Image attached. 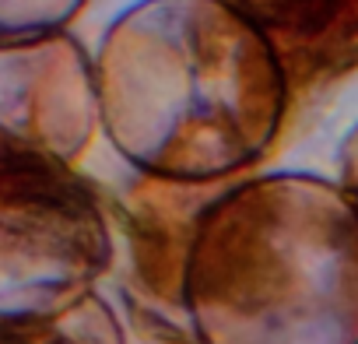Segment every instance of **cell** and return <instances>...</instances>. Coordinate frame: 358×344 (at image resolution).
Listing matches in <instances>:
<instances>
[{
	"label": "cell",
	"instance_id": "cell-2",
	"mask_svg": "<svg viewBox=\"0 0 358 344\" xmlns=\"http://www.w3.org/2000/svg\"><path fill=\"white\" fill-rule=\"evenodd\" d=\"M183 313L197 344H358V197L309 172L229 183L197 218Z\"/></svg>",
	"mask_w": 358,
	"mask_h": 344
},
{
	"label": "cell",
	"instance_id": "cell-1",
	"mask_svg": "<svg viewBox=\"0 0 358 344\" xmlns=\"http://www.w3.org/2000/svg\"><path fill=\"white\" fill-rule=\"evenodd\" d=\"M92 71L99 130L134 172L176 183L250 176L292 106L271 46L229 0H141Z\"/></svg>",
	"mask_w": 358,
	"mask_h": 344
},
{
	"label": "cell",
	"instance_id": "cell-9",
	"mask_svg": "<svg viewBox=\"0 0 358 344\" xmlns=\"http://www.w3.org/2000/svg\"><path fill=\"white\" fill-rule=\"evenodd\" d=\"M337 169H341V172H337V183L358 197V127L344 137L341 155H337Z\"/></svg>",
	"mask_w": 358,
	"mask_h": 344
},
{
	"label": "cell",
	"instance_id": "cell-3",
	"mask_svg": "<svg viewBox=\"0 0 358 344\" xmlns=\"http://www.w3.org/2000/svg\"><path fill=\"white\" fill-rule=\"evenodd\" d=\"M109 267L102 190L71 162L0 141V320L60 309Z\"/></svg>",
	"mask_w": 358,
	"mask_h": 344
},
{
	"label": "cell",
	"instance_id": "cell-8",
	"mask_svg": "<svg viewBox=\"0 0 358 344\" xmlns=\"http://www.w3.org/2000/svg\"><path fill=\"white\" fill-rule=\"evenodd\" d=\"M85 0H0V43L64 32Z\"/></svg>",
	"mask_w": 358,
	"mask_h": 344
},
{
	"label": "cell",
	"instance_id": "cell-4",
	"mask_svg": "<svg viewBox=\"0 0 358 344\" xmlns=\"http://www.w3.org/2000/svg\"><path fill=\"white\" fill-rule=\"evenodd\" d=\"M99 134L95 71L67 32L0 43V141L78 162Z\"/></svg>",
	"mask_w": 358,
	"mask_h": 344
},
{
	"label": "cell",
	"instance_id": "cell-7",
	"mask_svg": "<svg viewBox=\"0 0 358 344\" xmlns=\"http://www.w3.org/2000/svg\"><path fill=\"white\" fill-rule=\"evenodd\" d=\"M0 344H197V337L127 288L120 306L92 288L60 309L0 320Z\"/></svg>",
	"mask_w": 358,
	"mask_h": 344
},
{
	"label": "cell",
	"instance_id": "cell-5",
	"mask_svg": "<svg viewBox=\"0 0 358 344\" xmlns=\"http://www.w3.org/2000/svg\"><path fill=\"white\" fill-rule=\"evenodd\" d=\"M229 183H176L137 172L123 197L113 201L102 190L109 229H120L127 239L137 299L169 313L183 309V267L197 218Z\"/></svg>",
	"mask_w": 358,
	"mask_h": 344
},
{
	"label": "cell",
	"instance_id": "cell-6",
	"mask_svg": "<svg viewBox=\"0 0 358 344\" xmlns=\"http://www.w3.org/2000/svg\"><path fill=\"white\" fill-rule=\"evenodd\" d=\"M271 46L288 95L320 88L358 64V0H229Z\"/></svg>",
	"mask_w": 358,
	"mask_h": 344
}]
</instances>
